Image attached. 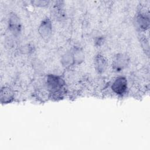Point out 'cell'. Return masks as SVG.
<instances>
[{
  "instance_id": "1",
  "label": "cell",
  "mask_w": 150,
  "mask_h": 150,
  "mask_svg": "<svg viewBox=\"0 0 150 150\" xmlns=\"http://www.w3.org/2000/svg\"><path fill=\"white\" fill-rule=\"evenodd\" d=\"M47 84L52 98L57 100L63 98L65 93V82L60 77L49 74L47 77Z\"/></svg>"
},
{
  "instance_id": "2",
  "label": "cell",
  "mask_w": 150,
  "mask_h": 150,
  "mask_svg": "<svg viewBox=\"0 0 150 150\" xmlns=\"http://www.w3.org/2000/svg\"><path fill=\"white\" fill-rule=\"evenodd\" d=\"M128 87L127 80L124 77H118L113 82L111 86L112 90L117 94L122 96L125 93Z\"/></svg>"
},
{
  "instance_id": "3",
  "label": "cell",
  "mask_w": 150,
  "mask_h": 150,
  "mask_svg": "<svg viewBox=\"0 0 150 150\" xmlns=\"http://www.w3.org/2000/svg\"><path fill=\"white\" fill-rule=\"evenodd\" d=\"M38 32L43 39L47 40L50 38L52 32V25L49 18H46L42 21L39 27Z\"/></svg>"
},
{
  "instance_id": "4",
  "label": "cell",
  "mask_w": 150,
  "mask_h": 150,
  "mask_svg": "<svg viewBox=\"0 0 150 150\" xmlns=\"http://www.w3.org/2000/svg\"><path fill=\"white\" fill-rule=\"evenodd\" d=\"M129 63L128 56L124 54H117L112 62L113 69L117 71H120L125 68Z\"/></svg>"
},
{
  "instance_id": "5",
  "label": "cell",
  "mask_w": 150,
  "mask_h": 150,
  "mask_svg": "<svg viewBox=\"0 0 150 150\" xmlns=\"http://www.w3.org/2000/svg\"><path fill=\"white\" fill-rule=\"evenodd\" d=\"M8 27L11 32L15 35H18L21 30V23L19 17L14 13H11L8 21Z\"/></svg>"
},
{
  "instance_id": "6",
  "label": "cell",
  "mask_w": 150,
  "mask_h": 150,
  "mask_svg": "<svg viewBox=\"0 0 150 150\" xmlns=\"http://www.w3.org/2000/svg\"><path fill=\"white\" fill-rule=\"evenodd\" d=\"M14 98V92L9 87H3L0 91V100L2 104L11 103Z\"/></svg>"
},
{
  "instance_id": "7",
  "label": "cell",
  "mask_w": 150,
  "mask_h": 150,
  "mask_svg": "<svg viewBox=\"0 0 150 150\" xmlns=\"http://www.w3.org/2000/svg\"><path fill=\"white\" fill-rule=\"evenodd\" d=\"M107 61L101 54H97L95 57V66L98 73H101L105 71L107 67Z\"/></svg>"
},
{
  "instance_id": "8",
  "label": "cell",
  "mask_w": 150,
  "mask_h": 150,
  "mask_svg": "<svg viewBox=\"0 0 150 150\" xmlns=\"http://www.w3.org/2000/svg\"><path fill=\"white\" fill-rule=\"evenodd\" d=\"M137 22L141 29L145 30L148 28L149 23V18L146 15L142 13L139 14L137 18Z\"/></svg>"
},
{
  "instance_id": "9",
  "label": "cell",
  "mask_w": 150,
  "mask_h": 150,
  "mask_svg": "<svg viewBox=\"0 0 150 150\" xmlns=\"http://www.w3.org/2000/svg\"><path fill=\"white\" fill-rule=\"evenodd\" d=\"M49 1H32V3L36 5V6H44L47 5L49 4Z\"/></svg>"
}]
</instances>
